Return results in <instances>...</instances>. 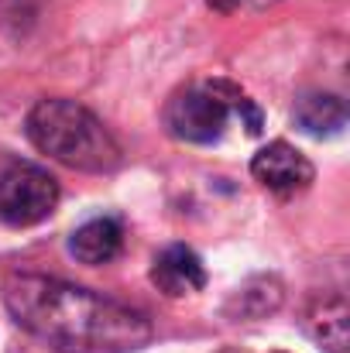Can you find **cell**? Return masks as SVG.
<instances>
[{
    "label": "cell",
    "mask_w": 350,
    "mask_h": 353,
    "mask_svg": "<svg viewBox=\"0 0 350 353\" xmlns=\"http://www.w3.org/2000/svg\"><path fill=\"white\" fill-rule=\"evenodd\" d=\"M3 305L24 333L59 353H130L151 340L144 312L48 274H10Z\"/></svg>",
    "instance_id": "6da1fadb"
},
{
    "label": "cell",
    "mask_w": 350,
    "mask_h": 353,
    "mask_svg": "<svg viewBox=\"0 0 350 353\" xmlns=\"http://www.w3.org/2000/svg\"><path fill=\"white\" fill-rule=\"evenodd\" d=\"M28 141L52 161L76 172H114L120 165V144L104 120L76 100H38L24 123Z\"/></svg>",
    "instance_id": "7a4b0ae2"
},
{
    "label": "cell",
    "mask_w": 350,
    "mask_h": 353,
    "mask_svg": "<svg viewBox=\"0 0 350 353\" xmlns=\"http://www.w3.org/2000/svg\"><path fill=\"white\" fill-rule=\"evenodd\" d=\"M233 90L231 83H210V86H189L175 93L165 107V123L172 137L189 141V144H213L224 137L227 120L233 110Z\"/></svg>",
    "instance_id": "3957f363"
},
{
    "label": "cell",
    "mask_w": 350,
    "mask_h": 353,
    "mask_svg": "<svg viewBox=\"0 0 350 353\" xmlns=\"http://www.w3.org/2000/svg\"><path fill=\"white\" fill-rule=\"evenodd\" d=\"M59 182L41 165L10 161L0 172V220L10 227H35L59 206Z\"/></svg>",
    "instance_id": "277c9868"
},
{
    "label": "cell",
    "mask_w": 350,
    "mask_h": 353,
    "mask_svg": "<svg viewBox=\"0 0 350 353\" xmlns=\"http://www.w3.org/2000/svg\"><path fill=\"white\" fill-rule=\"evenodd\" d=\"M251 175H254V182H261L264 189H271L278 196H295L313 185L316 168L289 141H271L251 158Z\"/></svg>",
    "instance_id": "5b68a950"
},
{
    "label": "cell",
    "mask_w": 350,
    "mask_h": 353,
    "mask_svg": "<svg viewBox=\"0 0 350 353\" xmlns=\"http://www.w3.org/2000/svg\"><path fill=\"white\" fill-rule=\"evenodd\" d=\"M151 281L158 285V292H165L168 299H182V295H193L200 288H206V268H203V257L186 247V243H172L165 247L155 264H151Z\"/></svg>",
    "instance_id": "8992f818"
},
{
    "label": "cell",
    "mask_w": 350,
    "mask_h": 353,
    "mask_svg": "<svg viewBox=\"0 0 350 353\" xmlns=\"http://www.w3.org/2000/svg\"><path fill=\"white\" fill-rule=\"evenodd\" d=\"M124 247V227L114 216H97L90 223H83L79 230H72L69 236V254L79 261V264H110Z\"/></svg>",
    "instance_id": "52a82bcc"
},
{
    "label": "cell",
    "mask_w": 350,
    "mask_h": 353,
    "mask_svg": "<svg viewBox=\"0 0 350 353\" xmlns=\"http://www.w3.org/2000/svg\"><path fill=\"white\" fill-rule=\"evenodd\" d=\"M306 333L327 353H347L350 347V309L340 295L320 299L306 312Z\"/></svg>",
    "instance_id": "ba28073f"
},
{
    "label": "cell",
    "mask_w": 350,
    "mask_h": 353,
    "mask_svg": "<svg viewBox=\"0 0 350 353\" xmlns=\"http://www.w3.org/2000/svg\"><path fill=\"white\" fill-rule=\"evenodd\" d=\"M292 120L313 137H330L347 127V103L337 93H302L292 107Z\"/></svg>",
    "instance_id": "9c48e42d"
},
{
    "label": "cell",
    "mask_w": 350,
    "mask_h": 353,
    "mask_svg": "<svg viewBox=\"0 0 350 353\" xmlns=\"http://www.w3.org/2000/svg\"><path fill=\"white\" fill-rule=\"evenodd\" d=\"M282 305V285L275 278H251L244 288H237L227 302V316L233 319H264Z\"/></svg>",
    "instance_id": "30bf717a"
},
{
    "label": "cell",
    "mask_w": 350,
    "mask_h": 353,
    "mask_svg": "<svg viewBox=\"0 0 350 353\" xmlns=\"http://www.w3.org/2000/svg\"><path fill=\"white\" fill-rule=\"evenodd\" d=\"M271 3H278V0H251V7H271Z\"/></svg>",
    "instance_id": "8fae6325"
}]
</instances>
